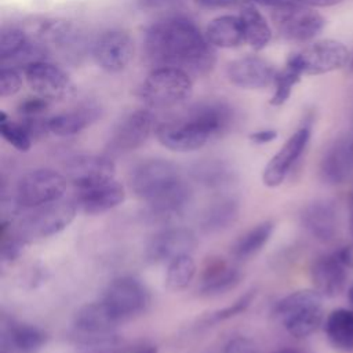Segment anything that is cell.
I'll use <instances>...</instances> for the list:
<instances>
[{
    "label": "cell",
    "instance_id": "obj_1",
    "mask_svg": "<svg viewBox=\"0 0 353 353\" xmlns=\"http://www.w3.org/2000/svg\"><path fill=\"white\" fill-rule=\"evenodd\" d=\"M212 47L199 28L183 17H171L153 23L143 40L146 62L156 68H174L189 76H203L215 65Z\"/></svg>",
    "mask_w": 353,
    "mask_h": 353
},
{
    "label": "cell",
    "instance_id": "obj_2",
    "mask_svg": "<svg viewBox=\"0 0 353 353\" xmlns=\"http://www.w3.org/2000/svg\"><path fill=\"white\" fill-rule=\"evenodd\" d=\"M134 194L146 203L145 218L150 223H168L176 219L192 200V189L176 164L164 159H149L131 174Z\"/></svg>",
    "mask_w": 353,
    "mask_h": 353
},
{
    "label": "cell",
    "instance_id": "obj_3",
    "mask_svg": "<svg viewBox=\"0 0 353 353\" xmlns=\"http://www.w3.org/2000/svg\"><path fill=\"white\" fill-rule=\"evenodd\" d=\"M232 121V109L223 102H200L181 116L157 124L159 142L172 152H194L221 135Z\"/></svg>",
    "mask_w": 353,
    "mask_h": 353
},
{
    "label": "cell",
    "instance_id": "obj_4",
    "mask_svg": "<svg viewBox=\"0 0 353 353\" xmlns=\"http://www.w3.org/2000/svg\"><path fill=\"white\" fill-rule=\"evenodd\" d=\"M193 92L190 76L174 68L153 69L139 87V99L148 109H171L185 103Z\"/></svg>",
    "mask_w": 353,
    "mask_h": 353
},
{
    "label": "cell",
    "instance_id": "obj_5",
    "mask_svg": "<svg viewBox=\"0 0 353 353\" xmlns=\"http://www.w3.org/2000/svg\"><path fill=\"white\" fill-rule=\"evenodd\" d=\"M323 295L316 290H301L280 299L274 314L285 331L295 338H306L323 321Z\"/></svg>",
    "mask_w": 353,
    "mask_h": 353
},
{
    "label": "cell",
    "instance_id": "obj_6",
    "mask_svg": "<svg viewBox=\"0 0 353 353\" xmlns=\"http://www.w3.org/2000/svg\"><path fill=\"white\" fill-rule=\"evenodd\" d=\"M76 211V201L61 199L36 207L32 212L22 218L17 236L23 243H28L57 234L73 221Z\"/></svg>",
    "mask_w": 353,
    "mask_h": 353
},
{
    "label": "cell",
    "instance_id": "obj_7",
    "mask_svg": "<svg viewBox=\"0 0 353 353\" xmlns=\"http://www.w3.org/2000/svg\"><path fill=\"white\" fill-rule=\"evenodd\" d=\"M272 21L281 37L291 41H307L324 28V17L312 7L284 3L273 7Z\"/></svg>",
    "mask_w": 353,
    "mask_h": 353
},
{
    "label": "cell",
    "instance_id": "obj_8",
    "mask_svg": "<svg viewBox=\"0 0 353 353\" xmlns=\"http://www.w3.org/2000/svg\"><path fill=\"white\" fill-rule=\"evenodd\" d=\"M66 181L65 175L50 168L32 170L19 179L15 200L21 208H36L57 201L65 193Z\"/></svg>",
    "mask_w": 353,
    "mask_h": 353
},
{
    "label": "cell",
    "instance_id": "obj_9",
    "mask_svg": "<svg viewBox=\"0 0 353 353\" xmlns=\"http://www.w3.org/2000/svg\"><path fill=\"white\" fill-rule=\"evenodd\" d=\"M349 62V50L338 40L324 39L305 47L288 59L302 74L316 76L342 69Z\"/></svg>",
    "mask_w": 353,
    "mask_h": 353
},
{
    "label": "cell",
    "instance_id": "obj_10",
    "mask_svg": "<svg viewBox=\"0 0 353 353\" xmlns=\"http://www.w3.org/2000/svg\"><path fill=\"white\" fill-rule=\"evenodd\" d=\"M149 301L150 296L146 287L131 276L113 280L108 285L102 299L119 323L141 314L148 307Z\"/></svg>",
    "mask_w": 353,
    "mask_h": 353
},
{
    "label": "cell",
    "instance_id": "obj_11",
    "mask_svg": "<svg viewBox=\"0 0 353 353\" xmlns=\"http://www.w3.org/2000/svg\"><path fill=\"white\" fill-rule=\"evenodd\" d=\"M29 88L39 97L48 101L68 98L73 92V84L69 76L57 65L39 61L23 69Z\"/></svg>",
    "mask_w": 353,
    "mask_h": 353
},
{
    "label": "cell",
    "instance_id": "obj_12",
    "mask_svg": "<svg viewBox=\"0 0 353 353\" xmlns=\"http://www.w3.org/2000/svg\"><path fill=\"white\" fill-rule=\"evenodd\" d=\"M156 127V117L150 109L135 110L114 128L109 139V150L117 154L135 150L146 142Z\"/></svg>",
    "mask_w": 353,
    "mask_h": 353
},
{
    "label": "cell",
    "instance_id": "obj_13",
    "mask_svg": "<svg viewBox=\"0 0 353 353\" xmlns=\"http://www.w3.org/2000/svg\"><path fill=\"white\" fill-rule=\"evenodd\" d=\"M197 244L196 234L186 228H167L150 237L145 248L149 263L171 262L172 259L190 254Z\"/></svg>",
    "mask_w": 353,
    "mask_h": 353
},
{
    "label": "cell",
    "instance_id": "obj_14",
    "mask_svg": "<svg viewBox=\"0 0 353 353\" xmlns=\"http://www.w3.org/2000/svg\"><path fill=\"white\" fill-rule=\"evenodd\" d=\"M132 55L134 41L121 30H108L102 33L92 46L95 63L109 73H117L125 69Z\"/></svg>",
    "mask_w": 353,
    "mask_h": 353
},
{
    "label": "cell",
    "instance_id": "obj_15",
    "mask_svg": "<svg viewBox=\"0 0 353 353\" xmlns=\"http://www.w3.org/2000/svg\"><path fill=\"white\" fill-rule=\"evenodd\" d=\"M66 179L77 189H85L114 179L116 167L109 157L76 154L65 164Z\"/></svg>",
    "mask_w": 353,
    "mask_h": 353
},
{
    "label": "cell",
    "instance_id": "obj_16",
    "mask_svg": "<svg viewBox=\"0 0 353 353\" xmlns=\"http://www.w3.org/2000/svg\"><path fill=\"white\" fill-rule=\"evenodd\" d=\"M310 139V128L309 127H301L296 130L280 148V150L269 160L266 164L262 181L269 188H276L281 185V182L285 179L287 174L290 172L291 167L295 164V161L301 157L303 153L307 142Z\"/></svg>",
    "mask_w": 353,
    "mask_h": 353
},
{
    "label": "cell",
    "instance_id": "obj_17",
    "mask_svg": "<svg viewBox=\"0 0 353 353\" xmlns=\"http://www.w3.org/2000/svg\"><path fill=\"white\" fill-rule=\"evenodd\" d=\"M226 76L228 80L239 88L259 90L274 81L276 70L266 59L250 55L229 62Z\"/></svg>",
    "mask_w": 353,
    "mask_h": 353
},
{
    "label": "cell",
    "instance_id": "obj_18",
    "mask_svg": "<svg viewBox=\"0 0 353 353\" xmlns=\"http://www.w3.org/2000/svg\"><path fill=\"white\" fill-rule=\"evenodd\" d=\"M125 199L124 188L114 179L85 189H79L76 196L77 208L85 214H102L117 205Z\"/></svg>",
    "mask_w": 353,
    "mask_h": 353
},
{
    "label": "cell",
    "instance_id": "obj_19",
    "mask_svg": "<svg viewBox=\"0 0 353 353\" xmlns=\"http://www.w3.org/2000/svg\"><path fill=\"white\" fill-rule=\"evenodd\" d=\"M353 170V142L352 139H338L324 153L320 174L327 183H342Z\"/></svg>",
    "mask_w": 353,
    "mask_h": 353
},
{
    "label": "cell",
    "instance_id": "obj_20",
    "mask_svg": "<svg viewBox=\"0 0 353 353\" xmlns=\"http://www.w3.org/2000/svg\"><path fill=\"white\" fill-rule=\"evenodd\" d=\"M345 268L346 266L341 262L336 254L319 258L312 268L314 290L327 298L336 296L343 290L346 283Z\"/></svg>",
    "mask_w": 353,
    "mask_h": 353
},
{
    "label": "cell",
    "instance_id": "obj_21",
    "mask_svg": "<svg viewBox=\"0 0 353 353\" xmlns=\"http://www.w3.org/2000/svg\"><path fill=\"white\" fill-rule=\"evenodd\" d=\"M239 269L230 266L225 259L215 258L207 262L201 273L199 292L201 295H219L233 290L240 283Z\"/></svg>",
    "mask_w": 353,
    "mask_h": 353
},
{
    "label": "cell",
    "instance_id": "obj_22",
    "mask_svg": "<svg viewBox=\"0 0 353 353\" xmlns=\"http://www.w3.org/2000/svg\"><path fill=\"white\" fill-rule=\"evenodd\" d=\"M301 222L310 236L320 241H328L335 234L336 212L332 203L316 200L303 208Z\"/></svg>",
    "mask_w": 353,
    "mask_h": 353
},
{
    "label": "cell",
    "instance_id": "obj_23",
    "mask_svg": "<svg viewBox=\"0 0 353 353\" xmlns=\"http://www.w3.org/2000/svg\"><path fill=\"white\" fill-rule=\"evenodd\" d=\"M119 320L110 313L102 301L81 306L73 317V328L76 335L113 332Z\"/></svg>",
    "mask_w": 353,
    "mask_h": 353
},
{
    "label": "cell",
    "instance_id": "obj_24",
    "mask_svg": "<svg viewBox=\"0 0 353 353\" xmlns=\"http://www.w3.org/2000/svg\"><path fill=\"white\" fill-rule=\"evenodd\" d=\"M189 174L194 182L212 190L226 189L234 183L237 178L232 165L218 159H207L194 163L190 167Z\"/></svg>",
    "mask_w": 353,
    "mask_h": 353
},
{
    "label": "cell",
    "instance_id": "obj_25",
    "mask_svg": "<svg viewBox=\"0 0 353 353\" xmlns=\"http://www.w3.org/2000/svg\"><path fill=\"white\" fill-rule=\"evenodd\" d=\"M204 36L212 47L236 48L245 41L243 22L239 15H221L205 28Z\"/></svg>",
    "mask_w": 353,
    "mask_h": 353
},
{
    "label": "cell",
    "instance_id": "obj_26",
    "mask_svg": "<svg viewBox=\"0 0 353 353\" xmlns=\"http://www.w3.org/2000/svg\"><path fill=\"white\" fill-rule=\"evenodd\" d=\"M240 205L232 197H221L201 214L200 226L205 233H218L230 228L239 218Z\"/></svg>",
    "mask_w": 353,
    "mask_h": 353
},
{
    "label": "cell",
    "instance_id": "obj_27",
    "mask_svg": "<svg viewBox=\"0 0 353 353\" xmlns=\"http://www.w3.org/2000/svg\"><path fill=\"white\" fill-rule=\"evenodd\" d=\"M99 116V110L95 106H84L72 112L55 114L48 119V130L58 137L76 135L90 124H92Z\"/></svg>",
    "mask_w": 353,
    "mask_h": 353
},
{
    "label": "cell",
    "instance_id": "obj_28",
    "mask_svg": "<svg viewBox=\"0 0 353 353\" xmlns=\"http://www.w3.org/2000/svg\"><path fill=\"white\" fill-rule=\"evenodd\" d=\"M239 17L243 22L245 41L255 51L263 50L272 40V29L265 17L252 3H244Z\"/></svg>",
    "mask_w": 353,
    "mask_h": 353
},
{
    "label": "cell",
    "instance_id": "obj_29",
    "mask_svg": "<svg viewBox=\"0 0 353 353\" xmlns=\"http://www.w3.org/2000/svg\"><path fill=\"white\" fill-rule=\"evenodd\" d=\"M47 335L30 324H11L3 335V347H11L21 353H34L43 347Z\"/></svg>",
    "mask_w": 353,
    "mask_h": 353
},
{
    "label": "cell",
    "instance_id": "obj_30",
    "mask_svg": "<svg viewBox=\"0 0 353 353\" xmlns=\"http://www.w3.org/2000/svg\"><path fill=\"white\" fill-rule=\"evenodd\" d=\"M325 334L330 342L345 352L353 350V312L347 309L332 310L325 320Z\"/></svg>",
    "mask_w": 353,
    "mask_h": 353
},
{
    "label": "cell",
    "instance_id": "obj_31",
    "mask_svg": "<svg viewBox=\"0 0 353 353\" xmlns=\"http://www.w3.org/2000/svg\"><path fill=\"white\" fill-rule=\"evenodd\" d=\"M29 37L43 46H61L68 43L72 37L73 29L72 23L62 19H40L33 22L29 29H26Z\"/></svg>",
    "mask_w": 353,
    "mask_h": 353
},
{
    "label": "cell",
    "instance_id": "obj_32",
    "mask_svg": "<svg viewBox=\"0 0 353 353\" xmlns=\"http://www.w3.org/2000/svg\"><path fill=\"white\" fill-rule=\"evenodd\" d=\"M274 225L270 221H263L244 233L233 247V255L237 259H248L256 255L262 247L269 241Z\"/></svg>",
    "mask_w": 353,
    "mask_h": 353
},
{
    "label": "cell",
    "instance_id": "obj_33",
    "mask_svg": "<svg viewBox=\"0 0 353 353\" xmlns=\"http://www.w3.org/2000/svg\"><path fill=\"white\" fill-rule=\"evenodd\" d=\"M196 274V263L190 254L181 255L168 262L165 273V285L171 291L185 290Z\"/></svg>",
    "mask_w": 353,
    "mask_h": 353
},
{
    "label": "cell",
    "instance_id": "obj_34",
    "mask_svg": "<svg viewBox=\"0 0 353 353\" xmlns=\"http://www.w3.org/2000/svg\"><path fill=\"white\" fill-rule=\"evenodd\" d=\"M121 343V338L114 331L92 335H76L77 353H117Z\"/></svg>",
    "mask_w": 353,
    "mask_h": 353
},
{
    "label": "cell",
    "instance_id": "obj_35",
    "mask_svg": "<svg viewBox=\"0 0 353 353\" xmlns=\"http://www.w3.org/2000/svg\"><path fill=\"white\" fill-rule=\"evenodd\" d=\"M30 41L25 29L17 26L3 28L0 33V61L1 65L14 59Z\"/></svg>",
    "mask_w": 353,
    "mask_h": 353
},
{
    "label": "cell",
    "instance_id": "obj_36",
    "mask_svg": "<svg viewBox=\"0 0 353 353\" xmlns=\"http://www.w3.org/2000/svg\"><path fill=\"white\" fill-rule=\"evenodd\" d=\"M301 76L302 73L288 62L284 69L276 72L274 81H273L274 92L272 95L270 103L274 106L283 105L290 98L294 85L301 80Z\"/></svg>",
    "mask_w": 353,
    "mask_h": 353
},
{
    "label": "cell",
    "instance_id": "obj_37",
    "mask_svg": "<svg viewBox=\"0 0 353 353\" xmlns=\"http://www.w3.org/2000/svg\"><path fill=\"white\" fill-rule=\"evenodd\" d=\"M0 134L10 145H12L19 152H28L32 146V137L22 125V123L8 120L7 114L3 110L0 112Z\"/></svg>",
    "mask_w": 353,
    "mask_h": 353
},
{
    "label": "cell",
    "instance_id": "obj_38",
    "mask_svg": "<svg viewBox=\"0 0 353 353\" xmlns=\"http://www.w3.org/2000/svg\"><path fill=\"white\" fill-rule=\"evenodd\" d=\"M254 298H255V291H252V290L247 291L240 298H237L233 303H230L219 310L212 312L208 316V319L205 320V324H216V323L229 320L237 314H241L243 312H245L248 309V306L252 303Z\"/></svg>",
    "mask_w": 353,
    "mask_h": 353
},
{
    "label": "cell",
    "instance_id": "obj_39",
    "mask_svg": "<svg viewBox=\"0 0 353 353\" xmlns=\"http://www.w3.org/2000/svg\"><path fill=\"white\" fill-rule=\"evenodd\" d=\"M22 77L18 69L11 66H1L0 69V97L7 98L21 90Z\"/></svg>",
    "mask_w": 353,
    "mask_h": 353
},
{
    "label": "cell",
    "instance_id": "obj_40",
    "mask_svg": "<svg viewBox=\"0 0 353 353\" xmlns=\"http://www.w3.org/2000/svg\"><path fill=\"white\" fill-rule=\"evenodd\" d=\"M48 99H44L39 95L36 97H30L23 99L19 106H18V113L22 117H36V116H41L47 108H48Z\"/></svg>",
    "mask_w": 353,
    "mask_h": 353
},
{
    "label": "cell",
    "instance_id": "obj_41",
    "mask_svg": "<svg viewBox=\"0 0 353 353\" xmlns=\"http://www.w3.org/2000/svg\"><path fill=\"white\" fill-rule=\"evenodd\" d=\"M223 353H258V349L251 339L236 336L225 345Z\"/></svg>",
    "mask_w": 353,
    "mask_h": 353
},
{
    "label": "cell",
    "instance_id": "obj_42",
    "mask_svg": "<svg viewBox=\"0 0 353 353\" xmlns=\"http://www.w3.org/2000/svg\"><path fill=\"white\" fill-rule=\"evenodd\" d=\"M182 0H137L139 8L142 10H161L174 6Z\"/></svg>",
    "mask_w": 353,
    "mask_h": 353
},
{
    "label": "cell",
    "instance_id": "obj_43",
    "mask_svg": "<svg viewBox=\"0 0 353 353\" xmlns=\"http://www.w3.org/2000/svg\"><path fill=\"white\" fill-rule=\"evenodd\" d=\"M277 137V132L274 130H261V131H255L250 135V139L255 143H269L272 142L273 139H276Z\"/></svg>",
    "mask_w": 353,
    "mask_h": 353
},
{
    "label": "cell",
    "instance_id": "obj_44",
    "mask_svg": "<svg viewBox=\"0 0 353 353\" xmlns=\"http://www.w3.org/2000/svg\"><path fill=\"white\" fill-rule=\"evenodd\" d=\"M343 0H284V3H295V4H302L307 7H331L342 3Z\"/></svg>",
    "mask_w": 353,
    "mask_h": 353
},
{
    "label": "cell",
    "instance_id": "obj_45",
    "mask_svg": "<svg viewBox=\"0 0 353 353\" xmlns=\"http://www.w3.org/2000/svg\"><path fill=\"white\" fill-rule=\"evenodd\" d=\"M196 1L208 8H225V7L234 6L237 3L244 4V0H196Z\"/></svg>",
    "mask_w": 353,
    "mask_h": 353
},
{
    "label": "cell",
    "instance_id": "obj_46",
    "mask_svg": "<svg viewBox=\"0 0 353 353\" xmlns=\"http://www.w3.org/2000/svg\"><path fill=\"white\" fill-rule=\"evenodd\" d=\"M335 254L346 268H353V244L343 247Z\"/></svg>",
    "mask_w": 353,
    "mask_h": 353
},
{
    "label": "cell",
    "instance_id": "obj_47",
    "mask_svg": "<svg viewBox=\"0 0 353 353\" xmlns=\"http://www.w3.org/2000/svg\"><path fill=\"white\" fill-rule=\"evenodd\" d=\"M130 353H159V350L153 345H143V346H138L135 350Z\"/></svg>",
    "mask_w": 353,
    "mask_h": 353
},
{
    "label": "cell",
    "instance_id": "obj_48",
    "mask_svg": "<svg viewBox=\"0 0 353 353\" xmlns=\"http://www.w3.org/2000/svg\"><path fill=\"white\" fill-rule=\"evenodd\" d=\"M347 296H349V301H350V303H352V306H353V283H352V285L349 287Z\"/></svg>",
    "mask_w": 353,
    "mask_h": 353
},
{
    "label": "cell",
    "instance_id": "obj_49",
    "mask_svg": "<svg viewBox=\"0 0 353 353\" xmlns=\"http://www.w3.org/2000/svg\"><path fill=\"white\" fill-rule=\"evenodd\" d=\"M350 232L353 236V205H352V214H350Z\"/></svg>",
    "mask_w": 353,
    "mask_h": 353
},
{
    "label": "cell",
    "instance_id": "obj_50",
    "mask_svg": "<svg viewBox=\"0 0 353 353\" xmlns=\"http://www.w3.org/2000/svg\"><path fill=\"white\" fill-rule=\"evenodd\" d=\"M277 353H296V352H291V350H283V352H277Z\"/></svg>",
    "mask_w": 353,
    "mask_h": 353
},
{
    "label": "cell",
    "instance_id": "obj_51",
    "mask_svg": "<svg viewBox=\"0 0 353 353\" xmlns=\"http://www.w3.org/2000/svg\"><path fill=\"white\" fill-rule=\"evenodd\" d=\"M352 69H353V59H352Z\"/></svg>",
    "mask_w": 353,
    "mask_h": 353
},
{
    "label": "cell",
    "instance_id": "obj_52",
    "mask_svg": "<svg viewBox=\"0 0 353 353\" xmlns=\"http://www.w3.org/2000/svg\"><path fill=\"white\" fill-rule=\"evenodd\" d=\"M352 142H353V139H352Z\"/></svg>",
    "mask_w": 353,
    "mask_h": 353
},
{
    "label": "cell",
    "instance_id": "obj_53",
    "mask_svg": "<svg viewBox=\"0 0 353 353\" xmlns=\"http://www.w3.org/2000/svg\"><path fill=\"white\" fill-rule=\"evenodd\" d=\"M3 353H4V352H3Z\"/></svg>",
    "mask_w": 353,
    "mask_h": 353
}]
</instances>
